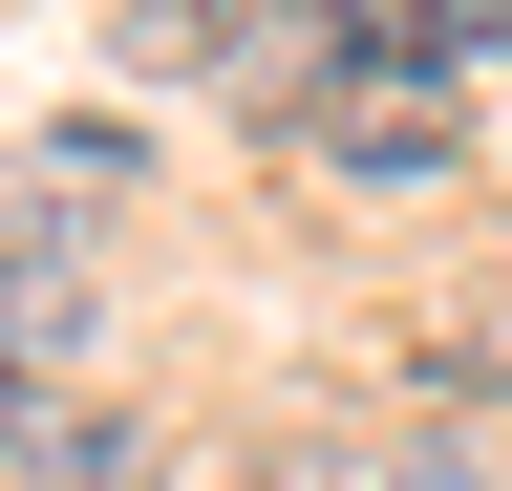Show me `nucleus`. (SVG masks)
<instances>
[{"mask_svg":"<svg viewBox=\"0 0 512 491\" xmlns=\"http://www.w3.org/2000/svg\"><path fill=\"white\" fill-rule=\"evenodd\" d=\"M299 129L342 150V171H448V86H427V65H320Z\"/></svg>","mask_w":512,"mask_h":491,"instance_id":"1","label":"nucleus"},{"mask_svg":"<svg viewBox=\"0 0 512 491\" xmlns=\"http://www.w3.org/2000/svg\"><path fill=\"white\" fill-rule=\"evenodd\" d=\"M320 43H342V65H491V43H512V0H342V22H320Z\"/></svg>","mask_w":512,"mask_h":491,"instance_id":"2","label":"nucleus"},{"mask_svg":"<svg viewBox=\"0 0 512 491\" xmlns=\"http://www.w3.org/2000/svg\"><path fill=\"white\" fill-rule=\"evenodd\" d=\"M128 65H171V86L235 65V0H128Z\"/></svg>","mask_w":512,"mask_h":491,"instance_id":"3","label":"nucleus"},{"mask_svg":"<svg viewBox=\"0 0 512 491\" xmlns=\"http://www.w3.org/2000/svg\"><path fill=\"white\" fill-rule=\"evenodd\" d=\"M64 491H192V470L150 449V427H86V470H64Z\"/></svg>","mask_w":512,"mask_h":491,"instance_id":"4","label":"nucleus"},{"mask_svg":"<svg viewBox=\"0 0 512 491\" xmlns=\"http://www.w3.org/2000/svg\"><path fill=\"white\" fill-rule=\"evenodd\" d=\"M22 427H43V385H22V342H0V449H22Z\"/></svg>","mask_w":512,"mask_h":491,"instance_id":"5","label":"nucleus"}]
</instances>
